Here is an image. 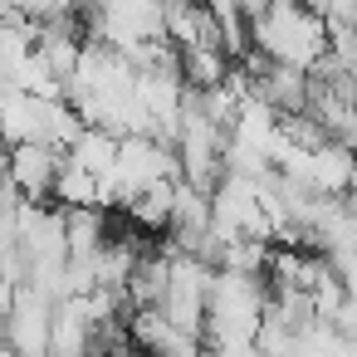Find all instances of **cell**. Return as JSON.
Returning <instances> with one entry per match:
<instances>
[{"label":"cell","mask_w":357,"mask_h":357,"mask_svg":"<svg viewBox=\"0 0 357 357\" xmlns=\"http://www.w3.org/2000/svg\"><path fill=\"white\" fill-rule=\"evenodd\" d=\"M54 308L50 298H40L35 289H20L15 294V308L6 318V342L20 352V357H50V342H54Z\"/></svg>","instance_id":"7a4b0ae2"},{"label":"cell","mask_w":357,"mask_h":357,"mask_svg":"<svg viewBox=\"0 0 357 357\" xmlns=\"http://www.w3.org/2000/svg\"><path fill=\"white\" fill-rule=\"evenodd\" d=\"M15 186H10V147H0V201H6Z\"/></svg>","instance_id":"8992f818"},{"label":"cell","mask_w":357,"mask_h":357,"mask_svg":"<svg viewBox=\"0 0 357 357\" xmlns=\"http://www.w3.org/2000/svg\"><path fill=\"white\" fill-rule=\"evenodd\" d=\"M245 15H250V30H255V50L269 64L313 74L328 59V25H323L318 10H303V6H245Z\"/></svg>","instance_id":"6da1fadb"},{"label":"cell","mask_w":357,"mask_h":357,"mask_svg":"<svg viewBox=\"0 0 357 357\" xmlns=\"http://www.w3.org/2000/svg\"><path fill=\"white\" fill-rule=\"evenodd\" d=\"M172 215H176V181H157L128 206V220L137 225V235H167Z\"/></svg>","instance_id":"5b68a950"},{"label":"cell","mask_w":357,"mask_h":357,"mask_svg":"<svg viewBox=\"0 0 357 357\" xmlns=\"http://www.w3.org/2000/svg\"><path fill=\"white\" fill-rule=\"evenodd\" d=\"M59 172H64V152L45 147V142H25V147H10V186L20 191V201H54V186H59Z\"/></svg>","instance_id":"3957f363"},{"label":"cell","mask_w":357,"mask_h":357,"mask_svg":"<svg viewBox=\"0 0 357 357\" xmlns=\"http://www.w3.org/2000/svg\"><path fill=\"white\" fill-rule=\"evenodd\" d=\"M118 157H123V137H113V132H103V128H89V132L74 142V152H69V162H74L79 172H89L98 186L118 172Z\"/></svg>","instance_id":"277c9868"}]
</instances>
